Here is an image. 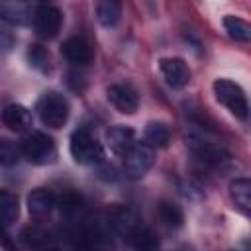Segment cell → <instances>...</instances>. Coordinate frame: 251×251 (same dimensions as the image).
I'll list each match as a JSON object with an SVG mask.
<instances>
[{
  "instance_id": "cb8c5ba5",
  "label": "cell",
  "mask_w": 251,
  "mask_h": 251,
  "mask_svg": "<svg viewBox=\"0 0 251 251\" xmlns=\"http://www.w3.org/2000/svg\"><path fill=\"white\" fill-rule=\"evenodd\" d=\"M80 208V198L76 196V194H63L61 196V212H65V214H73V212H76Z\"/></svg>"
},
{
  "instance_id": "484cf974",
  "label": "cell",
  "mask_w": 251,
  "mask_h": 251,
  "mask_svg": "<svg viewBox=\"0 0 251 251\" xmlns=\"http://www.w3.org/2000/svg\"><path fill=\"white\" fill-rule=\"evenodd\" d=\"M12 43H14V37H12L8 31L0 29V47H4V49H10V47H12Z\"/></svg>"
},
{
  "instance_id": "5bb4252c",
  "label": "cell",
  "mask_w": 251,
  "mask_h": 251,
  "mask_svg": "<svg viewBox=\"0 0 251 251\" xmlns=\"http://www.w3.org/2000/svg\"><path fill=\"white\" fill-rule=\"evenodd\" d=\"M129 243L133 251H157L159 249V237L151 227L135 226L129 231Z\"/></svg>"
},
{
  "instance_id": "6da1fadb",
  "label": "cell",
  "mask_w": 251,
  "mask_h": 251,
  "mask_svg": "<svg viewBox=\"0 0 251 251\" xmlns=\"http://www.w3.org/2000/svg\"><path fill=\"white\" fill-rule=\"evenodd\" d=\"M214 96L220 104H224L233 116L245 120L247 112H249V104H247V96L243 92V88L239 84H235L233 80L227 78H218L214 82Z\"/></svg>"
},
{
  "instance_id": "8992f818",
  "label": "cell",
  "mask_w": 251,
  "mask_h": 251,
  "mask_svg": "<svg viewBox=\"0 0 251 251\" xmlns=\"http://www.w3.org/2000/svg\"><path fill=\"white\" fill-rule=\"evenodd\" d=\"M153 149L145 143H133V147L124 155V169L131 178L143 176L153 167Z\"/></svg>"
},
{
  "instance_id": "d6986e66",
  "label": "cell",
  "mask_w": 251,
  "mask_h": 251,
  "mask_svg": "<svg viewBox=\"0 0 251 251\" xmlns=\"http://www.w3.org/2000/svg\"><path fill=\"white\" fill-rule=\"evenodd\" d=\"M20 212V204L16 194L8 192V190H0V224L2 226H10L16 222Z\"/></svg>"
},
{
  "instance_id": "30bf717a",
  "label": "cell",
  "mask_w": 251,
  "mask_h": 251,
  "mask_svg": "<svg viewBox=\"0 0 251 251\" xmlns=\"http://www.w3.org/2000/svg\"><path fill=\"white\" fill-rule=\"evenodd\" d=\"M61 51H63V55H65V59H67L69 63L78 65V67H86V65L92 61V57H94L90 43H88L84 37H80V35L69 37V39L63 43V49H61Z\"/></svg>"
},
{
  "instance_id": "2e32d148",
  "label": "cell",
  "mask_w": 251,
  "mask_h": 251,
  "mask_svg": "<svg viewBox=\"0 0 251 251\" xmlns=\"http://www.w3.org/2000/svg\"><path fill=\"white\" fill-rule=\"evenodd\" d=\"M229 194L237 208H241L245 214H249L251 208V182L249 178H235L229 184Z\"/></svg>"
},
{
  "instance_id": "9c48e42d",
  "label": "cell",
  "mask_w": 251,
  "mask_h": 251,
  "mask_svg": "<svg viewBox=\"0 0 251 251\" xmlns=\"http://www.w3.org/2000/svg\"><path fill=\"white\" fill-rule=\"evenodd\" d=\"M108 100L122 114H133L139 108V96L131 84L118 82L108 88Z\"/></svg>"
},
{
  "instance_id": "4fadbf2b",
  "label": "cell",
  "mask_w": 251,
  "mask_h": 251,
  "mask_svg": "<svg viewBox=\"0 0 251 251\" xmlns=\"http://www.w3.org/2000/svg\"><path fill=\"white\" fill-rule=\"evenodd\" d=\"M2 120L12 131H27L31 127V122H33L29 110L25 106H22V104L6 106L4 112H2Z\"/></svg>"
},
{
  "instance_id": "4316f807",
  "label": "cell",
  "mask_w": 251,
  "mask_h": 251,
  "mask_svg": "<svg viewBox=\"0 0 251 251\" xmlns=\"http://www.w3.org/2000/svg\"><path fill=\"white\" fill-rule=\"evenodd\" d=\"M45 251H61V249H53V247H51V249H45Z\"/></svg>"
},
{
  "instance_id": "d4e9b609",
  "label": "cell",
  "mask_w": 251,
  "mask_h": 251,
  "mask_svg": "<svg viewBox=\"0 0 251 251\" xmlns=\"http://www.w3.org/2000/svg\"><path fill=\"white\" fill-rule=\"evenodd\" d=\"M0 247H4L6 251H16L12 239H10V235L4 231V226H2V224H0Z\"/></svg>"
},
{
  "instance_id": "52a82bcc",
  "label": "cell",
  "mask_w": 251,
  "mask_h": 251,
  "mask_svg": "<svg viewBox=\"0 0 251 251\" xmlns=\"http://www.w3.org/2000/svg\"><path fill=\"white\" fill-rule=\"evenodd\" d=\"M188 143H190V149H192L194 157H196L202 165L218 167V165H222L224 161H227L226 149H224L220 143H216V141H212V139H208V137H190Z\"/></svg>"
},
{
  "instance_id": "9a60e30c",
  "label": "cell",
  "mask_w": 251,
  "mask_h": 251,
  "mask_svg": "<svg viewBox=\"0 0 251 251\" xmlns=\"http://www.w3.org/2000/svg\"><path fill=\"white\" fill-rule=\"evenodd\" d=\"M0 20L10 25H24L29 20V6L24 2H0Z\"/></svg>"
},
{
  "instance_id": "ffe728a7",
  "label": "cell",
  "mask_w": 251,
  "mask_h": 251,
  "mask_svg": "<svg viewBox=\"0 0 251 251\" xmlns=\"http://www.w3.org/2000/svg\"><path fill=\"white\" fill-rule=\"evenodd\" d=\"M224 27L227 31V35L235 41H241V43H247L251 39V25L241 20V18H235V16H226L224 18Z\"/></svg>"
},
{
  "instance_id": "ba28073f",
  "label": "cell",
  "mask_w": 251,
  "mask_h": 251,
  "mask_svg": "<svg viewBox=\"0 0 251 251\" xmlns=\"http://www.w3.org/2000/svg\"><path fill=\"white\" fill-rule=\"evenodd\" d=\"M159 69H161V75H163L165 82L171 88H182L190 80V69L178 57H165V59H161L159 61Z\"/></svg>"
},
{
  "instance_id": "7c38bea8",
  "label": "cell",
  "mask_w": 251,
  "mask_h": 251,
  "mask_svg": "<svg viewBox=\"0 0 251 251\" xmlns=\"http://www.w3.org/2000/svg\"><path fill=\"white\" fill-rule=\"evenodd\" d=\"M106 141H108V147L116 153V155H126L133 143H135V133L131 127H126V126H114L108 129L106 133Z\"/></svg>"
},
{
  "instance_id": "5b68a950",
  "label": "cell",
  "mask_w": 251,
  "mask_h": 251,
  "mask_svg": "<svg viewBox=\"0 0 251 251\" xmlns=\"http://www.w3.org/2000/svg\"><path fill=\"white\" fill-rule=\"evenodd\" d=\"M61 22H63V16H61V10L53 4H39L35 8V14H33V25H35V31L41 39H51L59 33L61 29Z\"/></svg>"
},
{
  "instance_id": "7a4b0ae2",
  "label": "cell",
  "mask_w": 251,
  "mask_h": 251,
  "mask_svg": "<svg viewBox=\"0 0 251 251\" xmlns=\"http://www.w3.org/2000/svg\"><path fill=\"white\" fill-rule=\"evenodd\" d=\"M71 155L76 163L80 165H90V163H98L104 155L100 141L88 131V129H76L71 135V143H69Z\"/></svg>"
},
{
  "instance_id": "603a6c76",
  "label": "cell",
  "mask_w": 251,
  "mask_h": 251,
  "mask_svg": "<svg viewBox=\"0 0 251 251\" xmlns=\"http://www.w3.org/2000/svg\"><path fill=\"white\" fill-rule=\"evenodd\" d=\"M27 57H29V63H31L35 69H39L41 73H47V71H49V53H47L43 47L33 45V47L29 49Z\"/></svg>"
},
{
  "instance_id": "ac0fdd59",
  "label": "cell",
  "mask_w": 251,
  "mask_h": 251,
  "mask_svg": "<svg viewBox=\"0 0 251 251\" xmlns=\"http://www.w3.org/2000/svg\"><path fill=\"white\" fill-rule=\"evenodd\" d=\"M145 145L149 147H167L171 141V129L163 122H149L145 127Z\"/></svg>"
},
{
  "instance_id": "e0dca14e",
  "label": "cell",
  "mask_w": 251,
  "mask_h": 251,
  "mask_svg": "<svg viewBox=\"0 0 251 251\" xmlns=\"http://www.w3.org/2000/svg\"><path fill=\"white\" fill-rule=\"evenodd\" d=\"M122 16V4L116 0H102L96 6V18L104 27H114L120 22Z\"/></svg>"
},
{
  "instance_id": "7402d4cb",
  "label": "cell",
  "mask_w": 251,
  "mask_h": 251,
  "mask_svg": "<svg viewBox=\"0 0 251 251\" xmlns=\"http://www.w3.org/2000/svg\"><path fill=\"white\" fill-rule=\"evenodd\" d=\"M22 155V147L16 145L12 139L0 137V165L2 167H12L20 161Z\"/></svg>"
},
{
  "instance_id": "3957f363",
  "label": "cell",
  "mask_w": 251,
  "mask_h": 251,
  "mask_svg": "<svg viewBox=\"0 0 251 251\" xmlns=\"http://www.w3.org/2000/svg\"><path fill=\"white\" fill-rule=\"evenodd\" d=\"M37 114L39 120L47 127H61L69 118V104L67 100L57 92H45L37 102Z\"/></svg>"
},
{
  "instance_id": "277c9868",
  "label": "cell",
  "mask_w": 251,
  "mask_h": 251,
  "mask_svg": "<svg viewBox=\"0 0 251 251\" xmlns=\"http://www.w3.org/2000/svg\"><path fill=\"white\" fill-rule=\"evenodd\" d=\"M22 153L24 157L33 163V165H45V163H51L55 159V143L53 139L47 135V133H41V131H33L29 133L24 143H22Z\"/></svg>"
},
{
  "instance_id": "44dd1931",
  "label": "cell",
  "mask_w": 251,
  "mask_h": 251,
  "mask_svg": "<svg viewBox=\"0 0 251 251\" xmlns=\"http://www.w3.org/2000/svg\"><path fill=\"white\" fill-rule=\"evenodd\" d=\"M157 216L167 227H178L182 224V212L175 202H161L157 208Z\"/></svg>"
},
{
  "instance_id": "8fae6325",
  "label": "cell",
  "mask_w": 251,
  "mask_h": 251,
  "mask_svg": "<svg viewBox=\"0 0 251 251\" xmlns=\"http://www.w3.org/2000/svg\"><path fill=\"white\" fill-rule=\"evenodd\" d=\"M55 208V196L51 190L47 188H35L29 192L27 196V210L31 214V218L35 220H43L51 214V210Z\"/></svg>"
}]
</instances>
